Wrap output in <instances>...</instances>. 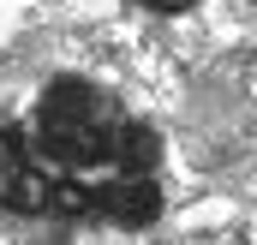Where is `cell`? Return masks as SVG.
Wrapping results in <instances>:
<instances>
[{
    "instance_id": "7a4b0ae2",
    "label": "cell",
    "mask_w": 257,
    "mask_h": 245,
    "mask_svg": "<svg viewBox=\"0 0 257 245\" xmlns=\"http://www.w3.org/2000/svg\"><path fill=\"white\" fill-rule=\"evenodd\" d=\"M138 6H150V12H186L192 0H138Z\"/></svg>"
},
{
    "instance_id": "6da1fadb",
    "label": "cell",
    "mask_w": 257,
    "mask_h": 245,
    "mask_svg": "<svg viewBox=\"0 0 257 245\" xmlns=\"http://www.w3.org/2000/svg\"><path fill=\"white\" fill-rule=\"evenodd\" d=\"M162 132L96 84L60 72L24 120H0V209L24 221L150 227L162 221Z\"/></svg>"
}]
</instances>
